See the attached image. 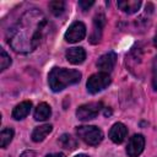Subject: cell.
Listing matches in <instances>:
<instances>
[{
  "mask_svg": "<svg viewBox=\"0 0 157 157\" xmlns=\"http://www.w3.org/2000/svg\"><path fill=\"white\" fill-rule=\"evenodd\" d=\"M48 27L45 15L38 9L26 11L10 29L9 44L16 53L27 54L37 49L43 40Z\"/></svg>",
  "mask_w": 157,
  "mask_h": 157,
  "instance_id": "obj_1",
  "label": "cell"
},
{
  "mask_svg": "<svg viewBox=\"0 0 157 157\" xmlns=\"http://www.w3.org/2000/svg\"><path fill=\"white\" fill-rule=\"evenodd\" d=\"M81 72L75 69L53 67L48 75V83L52 91L60 92L67 86L75 85L81 80Z\"/></svg>",
  "mask_w": 157,
  "mask_h": 157,
  "instance_id": "obj_2",
  "label": "cell"
},
{
  "mask_svg": "<svg viewBox=\"0 0 157 157\" xmlns=\"http://www.w3.org/2000/svg\"><path fill=\"white\" fill-rule=\"evenodd\" d=\"M77 136L91 146H97L103 140V131L94 125H81L76 129Z\"/></svg>",
  "mask_w": 157,
  "mask_h": 157,
  "instance_id": "obj_3",
  "label": "cell"
},
{
  "mask_svg": "<svg viewBox=\"0 0 157 157\" xmlns=\"http://www.w3.org/2000/svg\"><path fill=\"white\" fill-rule=\"evenodd\" d=\"M110 76L109 74H105V72H97V74H93L88 77L87 82H86V87H87V91L92 94H96L101 91H103L104 88H107L109 85H110Z\"/></svg>",
  "mask_w": 157,
  "mask_h": 157,
  "instance_id": "obj_4",
  "label": "cell"
},
{
  "mask_svg": "<svg viewBox=\"0 0 157 157\" xmlns=\"http://www.w3.org/2000/svg\"><path fill=\"white\" fill-rule=\"evenodd\" d=\"M103 109V103L102 102H91V103H86L82 104L77 108L76 110V117L78 120H91L94 119L99 112Z\"/></svg>",
  "mask_w": 157,
  "mask_h": 157,
  "instance_id": "obj_5",
  "label": "cell"
},
{
  "mask_svg": "<svg viewBox=\"0 0 157 157\" xmlns=\"http://www.w3.org/2000/svg\"><path fill=\"white\" fill-rule=\"evenodd\" d=\"M86 37V26L81 21L72 22L66 29L64 38L69 43H77Z\"/></svg>",
  "mask_w": 157,
  "mask_h": 157,
  "instance_id": "obj_6",
  "label": "cell"
},
{
  "mask_svg": "<svg viewBox=\"0 0 157 157\" xmlns=\"http://www.w3.org/2000/svg\"><path fill=\"white\" fill-rule=\"evenodd\" d=\"M145 148V137L141 134H135L129 139L126 145V155L129 157H139Z\"/></svg>",
  "mask_w": 157,
  "mask_h": 157,
  "instance_id": "obj_7",
  "label": "cell"
},
{
  "mask_svg": "<svg viewBox=\"0 0 157 157\" xmlns=\"http://www.w3.org/2000/svg\"><path fill=\"white\" fill-rule=\"evenodd\" d=\"M105 25V16L103 12H97L94 18H93V29L90 37V42L92 44L99 43V40L102 39V32H103V27Z\"/></svg>",
  "mask_w": 157,
  "mask_h": 157,
  "instance_id": "obj_8",
  "label": "cell"
},
{
  "mask_svg": "<svg viewBox=\"0 0 157 157\" xmlns=\"http://www.w3.org/2000/svg\"><path fill=\"white\" fill-rule=\"evenodd\" d=\"M115 63H117V54L114 52H108L99 56V59L97 60V67L101 70V72L109 74L114 69Z\"/></svg>",
  "mask_w": 157,
  "mask_h": 157,
  "instance_id": "obj_9",
  "label": "cell"
},
{
  "mask_svg": "<svg viewBox=\"0 0 157 157\" xmlns=\"http://www.w3.org/2000/svg\"><path fill=\"white\" fill-rule=\"evenodd\" d=\"M128 135V128L123 123H115L109 130V139L114 144H121Z\"/></svg>",
  "mask_w": 157,
  "mask_h": 157,
  "instance_id": "obj_10",
  "label": "cell"
},
{
  "mask_svg": "<svg viewBox=\"0 0 157 157\" xmlns=\"http://www.w3.org/2000/svg\"><path fill=\"white\" fill-rule=\"evenodd\" d=\"M65 56H66V59H67L69 63H71L74 65H78V64H81V63L85 61V59H86V52L81 47H72V48H69L66 50Z\"/></svg>",
  "mask_w": 157,
  "mask_h": 157,
  "instance_id": "obj_11",
  "label": "cell"
},
{
  "mask_svg": "<svg viewBox=\"0 0 157 157\" xmlns=\"http://www.w3.org/2000/svg\"><path fill=\"white\" fill-rule=\"evenodd\" d=\"M31 108H32V102L31 101H23L13 108L11 115L15 120H22L29 114Z\"/></svg>",
  "mask_w": 157,
  "mask_h": 157,
  "instance_id": "obj_12",
  "label": "cell"
},
{
  "mask_svg": "<svg viewBox=\"0 0 157 157\" xmlns=\"http://www.w3.org/2000/svg\"><path fill=\"white\" fill-rule=\"evenodd\" d=\"M53 130V125L52 124H44V125H40V126H37L34 128V130L32 131V140L34 142H40L43 141Z\"/></svg>",
  "mask_w": 157,
  "mask_h": 157,
  "instance_id": "obj_13",
  "label": "cell"
},
{
  "mask_svg": "<svg viewBox=\"0 0 157 157\" xmlns=\"http://www.w3.org/2000/svg\"><path fill=\"white\" fill-rule=\"evenodd\" d=\"M118 7L125 13H135L141 7L140 0H123L118 1Z\"/></svg>",
  "mask_w": 157,
  "mask_h": 157,
  "instance_id": "obj_14",
  "label": "cell"
},
{
  "mask_svg": "<svg viewBox=\"0 0 157 157\" xmlns=\"http://www.w3.org/2000/svg\"><path fill=\"white\" fill-rule=\"evenodd\" d=\"M50 115H52V108H50V105L48 103H44V102L39 103L37 105V108L34 109V114H33L34 119L39 120V121L47 120Z\"/></svg>",
  "mask_w": 157,
  "mask_h": 157,
  "instance_id": "obj_15",
  "label": "cell"
},
{
  "mask_svg": "<svg viewBox=\"0 0 157 157\" xmlns=\"http://www.w3.org/2000/svg\"><path fill=\"white\" fill-rule=\"evenodd\" d=\"M59 144L61 147L66 148V150H75L77 147V140L69 134H63L59 137Z\"/></svg>",
  "mask_w": 157,
  "mask_h": 157,
  "instance_id": "obj_16",
  "label": "cell"
},
{
  "mask_svg": "<svg viewBox=\"0 0 157 157\" xmlns=\"http://www.w3.org/2000/svg\"><path fill=\"white\" fill-rule=\"evenodd\" d=\"M13 139V130L11 128H5L0 132V147L5 148Z\"/></svg>",
  "mask_w": 157,
  "mask_h": 157,
  "instance_id": "obj_17",
  "label": "cell"
},
{
  "mask_svg": "<svg viewBox=\"0 0 157 157\" xmlns=\"http://www.w3.org/2000/svg\"><path fill=\"white\" fill-rule=\"evenodd\" d=\"M49 10L54 16H61L65 11V2L61 0H53L49 2Z\"/></svg>",
  "mask_w": 157,
  "mask_h": 157,
  "instance_id": "obj_18",
  "label": "cell"
},
{
  "mask_svg": "<svg viewBox=\"0 0 157 157\" xmlns=\"http://www.w3.org/2000/svg\"><path fill=\"white\" fill-rule=\"evenodd\" d=\"M11 65V58L10 55L5 52V49H0V70L4 71Z\"/></svg>",
  "mask_w": 157,
  "mask_h": 157,
  "instance_id": "obj_19",
  "label": "cell"
},
{
  "mask_svg": "<svg viewBox=\"0 0 157 157\" xmlns=\"http://www.w3.org/2000/svg\"><path fill=\"white\" fill-rule=\"evenodd\" d=\"M152 87L155 91H157V55L152 61Z\"/></svg>",
  "mask_w": 157,
  "mask_h": 157,
  "instance_id": "obj_20",
  "label": "cell"
},
{
  "mask_svg": "<svg viewBox=\"0 0 157 157\" xmlns=\"http://www.w3.org/2000/svg\"><path fill=\"white\" fill-rule=\"evenodd\" d=\"M94 5V1H85V0H80L78 1V6L81 7V10H83V11H86V10H88L91 6H93Z\"/></svg>",
  "mask_w": 157,
  "mask_h": 157,
  "instance_id": "obj_21",
  "label": "cell"
},
{
  "mask_svg": "<svg viewBox=\"0 0 157 157\" xmlns=\"http://www.w3.org/2000/svg\"><path fill=\"white\" fill-rule=\"evenodd\" d=\"M20 157H36V152L34 151H31V150H27V151L22 152Z\"/></svg>",
  "mask_w": 157,
  "mask_h": 157,
  "instance_id": "obj_22",
  "label": "cell"
},
{
  "mask_svg": "<svg viewBox=\"0 0 157 157\" xmlns=\"http://www.w3.org/2000/svg\"><path fill=\"white\" fill-rule=\"evenodd\" d=\"M45 157H65L64 153H50V155H47Z\"/></svg>",
  "mask_w": 157,
  "mask_h": 157,
  "instance_id": "obj_23",
  "label": "cell"
},
{
  "mask_svg": "<svg viewBox=\"0 0 157 157\" xmlns=\"http://www.w3.org/2000/svg\"><path fill=\"white\" fill-rule=\"evenodd\" d=\"M153 44H155V47L157 48V32H156V34H155V37H153Z\"/></svg>",
  "mask_w": 157,
  "mask_h": 157,
  "instance_id": "obj_24",
  "label": "cell"
},
{
  "mask_svg": "<svg viewBox=\"0 0 157 157\" xmlns=\"http://www.w3.org/2000/svg\"><path fill=\"white\" fill-rule=\"evenodd\" d=\"M110 114H112V112H110V110H108V109H105V110H104V115H110Z\"/></svg>",
  "mask_w": 157,
  "mask_h": 157,
  "instance_id": "obj_25",
  "label": "cell"
},
{
  "mask_svg": "<svg viewBox=\"0 0 157 157\" xmlns=\"http://www.w3.org/2000/svg\"><path fill=\"white\" fill-rule=\"evenodd\" d=\"M75 157H90V156H87V155H83V153H81V155H76Z\"/></svg>",
  "mask_w": 157,
  "mask_h": 157,
  "instance_id": "obj_26",
  "label": "cell"
}]
</instances>
